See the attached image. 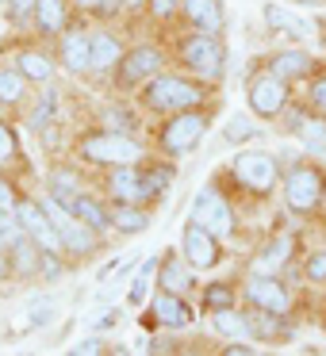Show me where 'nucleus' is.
Wrapping results in <instances>:
<instances>
[{"instance_id": "nucleus-1", "label": "nucleus", "mask_w": 326, "mask_h": 356, "mask_svg": "<svg viewBox=\"0 0 326 356\" xmlns=\"http://www.w3.org/2000/svg\"><path fill=\"white\" fill-rule=\"evenodd\" d=\"M142 108L146 111H157V115H177V111H192L208 100L203 85L188 77H177V73H157L154 81L142 85Z\"/></svg>"}, {"instance_id": "nucleus-2", "label": "nucleus", "mask_w": 326, "mask_h": 356, "mask_svg": "<svg viewBox=\"0 0 326 356\" xmlns=\"http://www.w3.org/2000/svg\"><path fill=\"white\" fill-rule=\"evenodd\" d=\"M77 154L85 157L88 165H104V169H119V165H139L142 161V146L131 138V134H119V131L81 134Z\"/></svg>"}, {"instance_id": "nucleus-3", "label": "nucleus", "mask_w": 326, "mask_h": 356, "mask_svg": "<svg viewBox=\"0 0 326 356\" xmlns=\"http://www.w3.org/2000/svg\"><path fill=\"white\" fill-rule=\"evenodd\" d=\"M180 62H185L188 73L203 81H219L226 70V50H223V39L219 35H208V31H196V35H185L177 47Z\"/></svg>"}, {"instance_id": "nucleus-4", "label": "nucleus", "mask_w": 326, "mask_h": 356, "mask_svg": "<svg viewBox=\"0 0 326 356\" xmlns=\"http://www.w3.org/2000/svg\"><path fill=\"white\" fill-rule=\"evenodd\" d=\"M231 177L246 184L254 195H272L284 180H280V165L269 149H238L231 157Z\"/></svg>"}, {"instance_id": "nucleus-5", "label": "nucleus", "mask_w": 326, "mask_h": 356, "mask_svg": "<svg viewBox=\"0 0 326 356\" xmlns=\"http://www.w3.org/2000/svg\"><path fill=\"white\" fill-rule=\"evenodd\" d=\"M280 188H284V203L292 215H315L323 207V195H326V177L315 165H295Z\"/></svg>"}, {"instance_id": "nucleus-6", "label": "nucleus", "mask_w": 326, "mask_h": 356, "mask_svg": "<svg viewBox=\"0 0 326 356\" xmlns=\"http://www.w3.org/2000/svg\"><path fill=\"white\" fill-rule=\"evenodd\" d=\"M203 134H208V115H203V111H196V108L177 111V115H169V123H162L157 146H162V154L180 157V154H192Z\"/></svg>"}, {"instance_id": "nucleus-7", "label": "nucleus", "mask_w": 326, "mask_h": 356, "mask_svg": "<svg viewBox=\"0 0 326 356\" xmlns=\"http://www.w3.org/2000/svg\"><path fill=\"white\" fill-rule=\"evenodd\" d=\"M188 222L211 230L215 238H231V234L238 230V222H234V207L223 200V192H219L215 184H203L200 192H196L192 211H188Z\"/></svg>"}, {"instance_id": "nucleus-8", "label": "nucleus", "mask_w": 326, "mask_h": 356, "mask_svg": "<svg viewBox=\"0 0 326 356\" xmlns=\"http://www.w3.org/2000/svg\"><path fill=\"white\" fill-rule=\"evenodd\" d=\"M42 207L50 211V222H54L58 238H62V249H70V253H77V257L96 253V245H100V234H96L93 226H85L70 207H62L54 195H47V200H42Z\"/></svg>"}, {"instance_id": "nucleus-9", "label": "nucleus", "mask_w": 326, "mask_h": 356, "mask_svg": "<svg viewBox=\"0 0 326 356\" xmlns=\"http://www.w3.org/2000/svg\"><path fill=\"white\" fill-rule=\"evenodd\" d=\"M246 100H249V111L257 119H277L288 104V81H280L272 70L254 73L246 85Z\"/></svg>"}, {"instance_id": "nucleus-10", "label": "nucleus", "mask_w": 326, "mask_h": 356, "mask_svg": "<svg viewBox=\"0 0 326 356\" xmlns=\"http://www.w3.org/2000/svg\"><path fill=\"white\" fill-rule=\"evenodd\" d=\"M16 218H20V226H24V234L42 249V253H58V249H62V238H58L54 222H50V211L42 207V200L24 195V200H20Z\"/></svg>"}, {"instance_id": "nucleus-11", "label": "nucleus", "mask_w": 326, "mask_h": 356, "mask_svg": "<svg viewBox=\"0 0 326 356\" xmlns=\"http://www.w3.org/2000/svg\"><path fill=\"white\" fill-rule=\"evenodd\" d=\"M162 65H165V58L157 47H134L116 65V81H119V88H142L146 81H154L162 73Z\"/></svg>"}, {"instance_id": "nucleus-12", "label": "nucleus", "mask_w": 326, "mask_h": 356, "mask_svg": "<svg viewBox=\"0 0 326 356\" xmlns=\"http://www.w3.org/2000/svg\"><path fill=\"white\" fill-rule=\"evenodd\" d=\"M180 257H185L192 268L208 272V268H215V264L223 261V245H219V238H215L211 230L188 222L185 234H180Z\"/></svg>"}, {"instance_id": "nucleus-13", "label": "nucleus", "mask_w": 326, "mask_h": 356, "mask_svg": "<svg viewBox=\"0 0 326 356\" xmlns=\"http://www.w3.org/2000/svg\"><path fill=\"white\" fill-rule=\"evenodd\" d=\"M246 299H249V307L272 310V314H288L292 310V295H288V287L272 272H254L246 280Z\"/></svg>"}, {"instance_id": "nucleus-14", "label": "nucleus", "mask_w": 326, "mask_h": 356, "mask_svg": "<svg viewBox=\"0 0 326 356\" xmlns=\"http://www.w3.org/2000/svg\"><path fill=\"white\" fill-rule=\"evenodd\" d=\"M150 318L157 325H165V330H185V325H192V307L185 302V295L157 287L154 302H150Z\"/></svg>"}, {"instance_id": "nucleus-15", "label": "nucleus", "mask_w": 326, "mask_h": 356, "mask_svg": "<svg viewBox=\"0 0 326 356\" xmlns=\"http://www.w3.org/2000/svg\"><path fill=\"white\" fill-rule=\"evenodd\" d=\"M185 19L196 27V31H208V35H219L226 27V12H223V0H185L180 4Z\"/></svg>"}, {"instance_id": "nucleus-16", "label": "nucleus", "mask_w": 326, "mask_h": 356, "mask_svg": "<svg viewBox=\"0 0 326 356\" xmlns=\"http://www.w3.org/2000/svg\"><path fill=\"white\" fill-rule=\"evenodd\" d=\"M104 184L116 203H142V165H119L108 172Z\"/></svg>"}, {"instance_id": "nucleus-17", "label": "nucleus", "mask_w": 326, "mask_h": 356, "mask_svg": "<svg viewBox=\"0 0 326 356\" xmlns=\"http://www.w3.org/2000/svg\"><path fill=\"white\" fill-rule=\"evenodd\" d=\"M58 50H62V65L70 73L93 70V35H88V31H65Z\"/></svg>"}, {"instance_id": "nucleus-18", "label": "nucleus", "mask_w": 326, "mask_h": 356, "mask_svg": "<svg viewBox=\"0 0 326 356\" xmlns=\"http://www.w3.org/2000/svg\"><path fill=\"white\" fill-rule=\"evenodd\" d=\"M192 284H196V276H192V264L188 261H177V253H162V268H157V287L162 291H177V295H185V291H192Z\"/></svg>"}, {"instance_id": "nucleus-19", "label": "nucleus", "mask_w": 326, "mask_h": 356, "mask_svg": "<svg viewBox=\"0 0 326 356\" xmlns=\"http://www.w3.org/2000/svg\"><path fill=\"white\" fill-rule=\"evenodd\" d=\"M246 318H249V330H254V337H261V341H288V337H292V325L284 322V314H272V310L249 307Z\"/></svg>"}, {"instance_id": "nucleus-20", "label": "nucleus", "mask_w": 326, "mask_h": 356, "mask_svg": "<svg viewBox=\"0 0 326 356\" xmlns=\"http://www.w3.org/2000/svg\"><path fill=\"white\" fill-rule=\"evenodd\" d=\"M269 70L277 73L280 81H295V77H307L315 70V58L303 54V50H280V54L269 58Z\"/></svg>"}, {"instance_id": "nucleus-21", "label": "nucleus", "mask_w": 326, "mask_h": 356, "mask_svg": "<svg viewBox=\"0 0 326 356\" xmlns=\"http://www.w3.org/2000/svg\"><path fill=\"white\" fill-rule=\"evenodd\" d=\"M211 330H215L219 337H231V341H246V337H254L246 310H238V307L215 310V314H211Z\"/></svg>"}, {"instance_id": "nucleus-22", "label": "nucleus", "mask_w": 326, "mask_h": 356, "mask_svg": "<svg viewBox=\"0 0 326 356\" xmlns=\"http://www.w3.org/2000/svg\"><path fill=\"white\" fill-rule=\"evenodd\" d=\"M35 27H39L42 39H62L65 35V0H39L35 8Z\"/></svg>"}, {"instance_id": "nucleus-23", "label": "nucleus", "mask_w": 326, "mask_h": 356, "mask_svg": "<svg viewBox=\"0 0 326 356\" xmlns=\"http://www.w3.org/2000/svg\"><path fill=\"white\" fill-rule=\"evenodd\" d=\"M292 249H295V241H292V238L265 241V249L254 257V272H272V276H277V272L284 268L288 261H292Z\"/></svg>"}, {"instance_id": "nucleus-24", "label": "nucleus", "mask_w": 326, "mask_h": 356, "mask_svg": "<svg viewBox=\"0 0 326 356\" xmlns=\"http://www.w3.org/2000/svg\"><path fill=\"white\" fill-rule=\"evenodd\" d=\"M261 16H265V24H269L272 31H284V35H292V39H307V35H311V24H307V19L292 16V12L280 8V4H265Z\"/></svg>"}, {"instance_id": "nucleus-25", "label": "nucleus", "mask_w": 326, "mask_h": 356, "mask_svg": "<svg viewBox=\"0 0 326 356\" xmlns=\"http://www.w3.org/2000/svg\"><path fill=\"white\" fill-rule=\"evenodd\" d=\"M111 226H116L119 234H142L150 226L146 203H116V207H111Z\"/></svg>"}, {"instance_id": "nucleus-26", "label": "nucleus", "mask_w": 326, "mask_h": 356, "mask_svg": "<svg viewBox=\"0 0 326 356\" xmlns=\"http://www.w3.org/2000/svg\"><path fill=\"white\" fill-rule=\"evenodd\" d=\"M8 257H12V272H16V276H39L42 249L35 245L31 238H20L16 245H8Z\"/></svg>"}, {"instance_id": "nucleus-27", "label": "nucleus", "mask_w": 326, "mask_h": 356, "mask_svg": "<svg viewBox=\"0 0 326 356\" xmlns=\"http://www.w3.org/2000/svg\"><path fill=\"white\" fill-rule=\"evenodd\" d=\"M70 211H73V215H77L85 226H93L96 234H108V230H116V226H111V211H108V207H100V203H96L88 192H85V195H77Z\"/></svg>"}, {"instance_id": "nucleus-28", "label": "nucleus", "mask_w": 326, "mask_h": 356, "mask_svg": "<svg viewBox=\"0 0 326 356\" xmlns=\"http://www.w3.org/2000/svg\"><path fill=\"white\" fill-rule=\"evenodd\" d=\"M157 268H162V257H146V261L139 264V272H134L131 280V291H127V307H142L150 295V287L157 284Z\"/></svg>"}, {"instance_id": "nucleus-29", "label": "nucleus", "mask_w": 326, "mask_h": 356, "mask_svg": "<svg viewBox=\"0 0 326 356\" xmlns=\"http://www.w3.org/2000/svg\"><path fill=\"white\" fill-rule=\"evenodd\" d=\"M173 165H142V203H154L169 192L173 184Z\"/></svg>"}, {"instance_id": "nucleus-30", "label": "nucleus", "mask_w": 326, "mask_h": 356, "mask_svg": "<svg viewBox=\"0 0 326 356\" xmlns=\"http://www.w3.org/2000/svg\"><path fill=\"white\" fill-rule=\"evenodd\" d=\"M119 62H123V47L116 35L93 31V70H116Z\"/></svg>"}, {"instance_id": "nucleus-31", "label": "nucleus", "mask_w": 326, "mask_h": 356, "mask_svg": "<svg viewBox=\"0 0 326 356\" xmlns=\"http://www.w3.org/2000/svg\"><path fill=\"white\" fill-rule=\"evenodd\" d=\"M292 131L307 149H326V115H295Z\"/></svg>"}, {"instance_id": "nucleus-32", "label": "nucleus", "mask_w": 326, "mask_h": 356, "mask_svg": "<svg viewBox=\"0 0 326 356\" xmlns=\"http://www.w3.org/2000/svg\"><path fill=\"white\" fill-rule=\"evenodd\" d=\"M16 70L24 73L27 81H50V73H54V62H50L47 54H39V50H20L16 54Z\"/></svg>"}, {"instance_id": "nucleus-33", "label": "nucleus", "mask_w": 326, "mask_h": 356, "mask_svg": "<svg viewBox=\"0 0 326 356\" xmlns=\"http://www.w3.org/2000/svg\"><path fill=\"white\" fill-rule=\"evenodd\" d=\"M27 92V77L16 65H0V104H20Z\"/></svg>"}, {"instance_id": "nucleus-34", "label": "nucleus", "mask_w": 326, "mask_h": 356, "mask_svg": "<svg viewBox=\"0 0 326 356\" xmlns=\"http://www.w3.org/2000/svg\"><path fill=\"white\" fill-rule=\"evenodd\" d=\"M226 307H238V291L234 284H208L203 287V310H226Z\"/></svg>"}, {"instance_id": "nucleus-35", "label": "nucleus", "mask_w": 326, "mask_h": 356, "mask_svg": "<svg viewBox=\"0 0 326 356\" xmlns=\"http://www.w3.org/2000/svg\"><path fill=\"white\" fill-rule=\"evenodd\" d=\"M223 138L231 142V146H238V142H249V138H257V123H254L249 115H234V119H226Z\"/></svg>"}, {"instance_id": "nucleus-36", "label": "nucleus", "mask_w": 326, "mask_h": 356, "mask_svg": "<svg viewBox=\"0 0 326 356\" xmlns=\"http://www.w3.org/2000/svg\"><path fill=\"white\" fill-rule=\"evenodd\" d=\"M20 157V138L8 127V119H0V161H16Z\"/></svg>"}, {"instance_id": "nucleus-37", "label": "nucleus", "mask_w": 326, "mask_h": 356, "mask_svg": "<svg viewBox=\"0 0 326 356\" xmlns=\"http://www.w3.org/2000/svg\"><path fill=\"white\" fill-rule=\"evenodd\" d=\"M54 108H58V92H42V104L35 108V115L27 119V127H31V131H42V127L50 123V111Z\"/></svg>"}, {"instance_id": "nucleus-38", "label": "nucleus", "mask_w": 326, "mask_h": 356, "mask_svg": "<svg viewBox=\"0 0 326 356\" xmlns=\"http://www.w3.org/2000/svg\"><path fill=\"white\" fill-rule=\"evenodd\" d=\"M307 280L311 284H326V249H318V253H311L307 257Z\"/></svg>"}, {"instance_id": "nucleus-39", "label": "nucleus", "mask_w": 326, "mask_h": 356, "mask_svg": "<svg viewBox=\"0 0 326 356\" xmlns=\"http://www.w3.org/2000/svg\"><path fill=\"white\" fill-rule=\"evenodd\" d=\"M65 356H108V345H104L100 337H85V341H77Z\"/></svg>"}, {"instance_id": "nucleus-40", "label": "nucleus", "mask_w": 326, "mask_h": 356, "mask_svg": "<svg viewBox=\"0 0 326 356\" xmlns=\"http://www.w3.org/2000/svg\"><path fill=\"white\" fill-rule=\"evenodd\" d=\"M35 8H39V0H8V16H12V24L35 19Z\"/></svg>"}, {"instance_id": "nucleus-41", "label": "nucleus", "mask_w": 326, "mask_h": 356, "mask_svg": "<svg viewBox=\"0 0 326 356\" xmlns=\"http://www.w3.org/2000/svg\"><path fill=\"white\" fill-rule=\"evenodd\" d=\"M307 100H311V108H315V115H326V73L311 81V96H307Z\"/></svg>"}, {"instance_id": "nucleus-42", "label": "nucleus", "mask_w": 326, "mask_h": 356, "mask_svg": "<svg viewBox=\"0 0 326 356\" xmlns=\"http://www.w3.org/2000/svg\"><path fill=\"white\" fill-rule=\"evenodd\" d=\"M50 314H54V310H50V299H35L31 310H27V325H42Z\"/></svg>"}, {"instance_id": "nucleus-43", "label": "nucleus", "mask_w": 326, "mask_h": 356, "mask_svg": "<svg viewBox=\"0 0 326 356\" xmlns=\"http://www.w3.org/2000/svg\"><path fill=\"white\" fill-rule=\"evenodd\" d=\"M185 0H146V8H150V16H157V19H165V16H173V12L180 8Z\"/></svg>"}, {"instance_id": "nucleus-44", "label": "nucleus", "mask_w": 326, "mask_h": 356, "mask_svg": "<svg viewBox=\"0 0 326 356\" xmlns=\"http://www.w3.org/2000/svg\"><path fill=\"white\" fill-rule=\"evenodd\" d=\"M62 261H58V257L54 253H42V268H39V276L42 280H62Z\"/></svg>"}, {"instance_id": "nucleus-45", "label": "nucleus", "mask_w": 326, "mask_h": 356, "mask_svg": "<svg viewBox=\"0 0 326 356\" xmlns=\"http://www.w3.org/2000/svg\"><path fill=\"white\" fill-rule=\"evenodd\" d=\"M219 356H257V348H249L246 341H234V345H226Z\"/></svg>"}, {"instance_id": "nucleus-46", "label": "nucleus", "mask_w": 326, "mask_h": 356, "mask_svg": "<svg viewBox=\"0 0 326 356\" xmlns=\"http://www.w3.org/2000/svg\"><path fill=\"white\" fill-rule=\"evenodd\" d=\"M73 4H77L81 12H93V16H100V12H104V4H108V0H73Z\"/></svg>"}, {"instance_id": "nucleus-47", "label": "nucleus", "mask_w": 326, "mask_h": 356, "mask_svg": "<svg viewBox=\"0 0 326 356\" xmlns=\"http://www.w3.org/2000/svg\"><path fill=\"white\" fill-rule=\"evenodd\" d=\"M108 356H131V353H127L123 345H111V348H108Z\"/></svg>"}, {"instance_id": "nucleus-48", "label": "nucleus", "mask_w": 326, "mask_h": 356, "mask_svg": "<svg viewBox=\"0 0 326 356\" xmlns=\"http://www.w3.org/2000/svg\"><path fill=\"white\" fill-rule=\"evenodd\" d=\"M177 356H203L200 348H185V353H177Z\"/></svg>"}, {"instance_id": "nucleus-49", "label": "nucleus", "mask_w": 326, "mask_h": 356, "mask_svg": "<svg viewBox=\"0 0 326 356\" xmlns=\"http://www.w3.org/2000/svg\"><path fill=\"white\" fill-rule=\"evenodd\" d=\"M0 249H8V238H4V230H0Z\"/></svg>"}, {"instance_id": "nucleus-50", "label": "nucleus", "mask_w": 326, "mask_h": 356, "mask_svg": "<svg viewBox=\"0 0 326 356\" xmlns=\"http://www.w3.org/2000/svg\"><path fill=\"white\" fill-rule=\"evenodd\" d=\"M318 211H323V215H326V195H323V207H318Z\"/></svg>"}, {"instance_id": "nucleus-51", "label": "nucleus", "mask_w": 326, "mask_h": 356, "mask_svg": "<svg viewBox=\"0 0 326 356\" xmlns=\"http://www.w3.org/2000/svg\"><path fill=\"white\" fill-rule=\"evenodd\" d=\"M127 4H146V0H127Z\"/></svg>"}, {"instance_id": "nucleus-52", "label": "nucleus", "mask_w": 326, "mask_h": 356, "mask_svg": "<svg viewBox=\"0 0 326 356\" xmlns=\"http://www.w3.org/2000/svg\"><path fill=\"white\" fill-rule=\"evenodd\" d=\"M0 4H8V0H0Z\"/></svg>"}]
</instances>
